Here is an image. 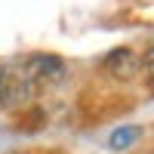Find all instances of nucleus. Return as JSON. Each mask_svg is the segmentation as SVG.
Listing matches in <instances>:
<instances>
[{"label":"nucleus","instance_id":"f257e3e1","mask_svg":"<svg viewBox=\"0 0 154 154\" xmlns=\"http://www.w3.org/2000/svg\"><path fill=\"white\" fill-rule=\"evenodd\" d=\"M19 62H22V71H25V77H28L34 96L53 93V89H59L68 80V65L59 56H53V53H37V56L19 59Z\"/></svg>","mask_w":154,"mask_h":154},{"label":"nucleus","instance_id":"f03ea898","mask_svg":"<svg viewBox=\"0 0 154 154\" xmlns=\"http://www.w3.org/2000/svg\"><path fill=\"white\" fill-rule=\"evenodd\" d=\"M34 99V89L22 71V62L0 65V108H22Z\"/></svg>","mask_w":154,"mask_h":154},{"label":"nucleus","instance_id":"7ed1b4c3","mask_svg":"<svg viewBox=\"0 0 154 154\" xmlns=\"http://www.w3.org/2000/svg\"><path fill=\"white\" fill-rule=\"evenodd\" d=\"M105 71L114 77V80H133V77L139 74V56L133 53V49H111V53L105 56Z\"/></svg>","mask_w":154,"mask_h":154},{"label":"nucleus","instance_id":"20e7f679","mask_svg":"<svg viewBox=\"0 0 154 154\" xmlns=\"http://www.w3.org/2000/svg\"><path fill=\"white\" fill-rule=\"evenodd\" d=\"M139 136H142V126H120V130H114V133H111L108 145H111L114 151H123V148H130Z\"/></svg>","mask_w":154,"mask_h":154},{"label":"nucleus","instance_id":"39448f33","mask_svg":"<svg viewBox=\"0 0 154 154\" xmlns=\"http://www.w3.org/2000/svg\"><path fill=\"white\" fill-rule=\"evenodd\" d=\"M139 71H142V74H145V80L154 86V46L148 49L142 59H139Z\"/></svg>","mask_w":154,"mask_h":154}]
</instances>
